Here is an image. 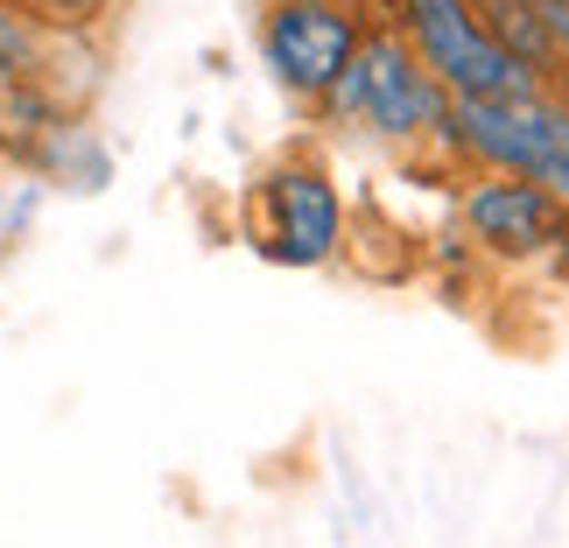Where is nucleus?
<instances>
[{
	"instance_id": "nucleus-1",
	"label": "nucleus",
	"mask_w": 569,
	"mask_h": 548,
	"mask_svg": "<svg viewBox=\"0 0 569 548\" xmlns=\"http://www.w3.org/2000/svg\"><path fill=\"white\" fill-rule=\"evenodd\" d=\"M323 113L345 127H366L387 148H443L450 134V84L415 57L401 29H366L352 71L331 84Z\"/></svg>"
},
{
	"instance_id": "nucleus-2",
	"label": "nucleus",
	"mask_w": 569,
	"mask_h": 548,
	"mask_svg": "<svg viewBox=\"0 0 569 548\" xmlns=\"http://www.w3.org/2000/svg\"><path fill=\"white\" fill-rule=\"evenodd\" d=\"M443 148L471 169H507L535 177L569 205V99L556 92H520V99H450V134Z\"/></svg>"
},
{
	"instance_id": "nucleus-3",
	"label": "nucleus",
	"mask_w": 569,
	"mask_h": 548,
	"mask_svg": "<svg viewBox=\"0 0 569 548\" xmlns=\"http://www.w3.org/2000/svg\"><path fill=\"white\" fill-rule=\"evenodd\" d=\"M393 29L415 42V57L450 84V99H520L549 92V78H535L507 42L486 29L478 0H393Z\"/></svg>"
},
{
	"instance_id": "nucleus-4",
	"label": "nucleus",
	"mask_w": 569,
	"mask_h": 548,
	"mask_svg": "<svg viewBox=\"0 0 569 548\" xmlns=\"http://www.w3.org/2000/svg\"><path fill=\"white\" fill-rule=\"evenodd\" d=\"M345 197L317 156H281L253 183V247L281 268H331L345 253Z\"/></svg>"
},
{
	"instance_id": "nucleus-5",
	"label": "nucleus",
	"mask_w": 569,
	"mask_h": 548,
	"mask_svg": "<svg viewBox=\"0 0 569 548\" xmlns=\"http://www.w3.org/2000/svg\"><path fill=\"white\" fill-rule=\"evenodd\" d=\"M366 42L359 0H268L260 14V57H268L274 84L302 106H323L331 84L352 71Z\"/></svg>"
},
{
	"instance_id": "nucleus-6",
	"label": "nucleus",
	"mask_w": 569,
	"mask_h": 548,
	"mask_svg": "<svg viewBox=\"0 0 569 548\" xmlns=\"http://www.w3.org/2000/svg\"><path fill=\"white\" fill-rule=\"evenodd\" d=\"M457 218H465V239L486 260H549L556 239L569 232L562 197L541 190L535 177H507V169H478L457 190Z\"/></svg>"
},
{
	"instance_id": "nucleus-7",
	"label": "nucleus",
	"mask_w": 569,
	"mask_h": 548,
	"mask_svg": "<svg viewBox=\"0 0 569 548\" xmlns=\"http://www.w3.org/2000/svg\"><path fill=\"white\" fill-rule=\"evenodd\" d=\"M478 14H486V29L507 42L535 78H549V84L562 78V57H556L549 21H541V0H478Z\"/></svg>"
},
{
	"instance_id": "nucleus-8",
	"label": "nucleus",
	"mask_w": 569,
	"mask_h": 548,
	"mask_svg": "<svg viewBox=\"0 0 569 548\" xmlns=\"http://www.w3.org/2000/svg\"><path fill=\"white\" fill-rule=\"evenodd\" d=\"M50 42L57 29L36 14V0H0V78H42Z\"/></svg>"
},
{
	"instance_id": "nucleus-9",
	"label": "nucleus",
	"mask_w": 569,
	"mask_h": 548,
	"mask_svg": "<svg viewBox=\"0 0 569 548\" xmlns=\"http://www.w3.org/2000/svg\"><path fill=\"white\" fill-rule=\"evenodd\" d=\"M113 8V0H36V14L50 21L57 36H78V29H92V21Z\"/></svg>"
},
{
	"instance_id": "nucleus-10",
	"label": "nucleus",
	"mask_w": 569,
	"mask_h": 548,
	"mask_svg": "<svg viewBox=\"0 0 569 548\" xmlns=\"http://www.w3.org/2000/svg\"><path fill=\"white\" fill-rule=\"evenodd\" d=\"M541 21H549L556 57H562V71H569V0H541Z\"/></svg>"
},
{
	"instance_id": "nucleus-11",
	"label": "nucleus",
	"mask_w": 569,
	"mask_h": 548,
	"mask_svg": "<svg viewBox=\"0 0 569 548\" xmlns=\"http://www.w3.org/2000/svg\"><path fill=\"white\" fill-rule=\"evenodd\" d=\"M549 260H556V275H562V281H569V232H562V239H556V253H549Z\"/></svg>"
},
{
	"instance_id": "nucleus-12",
	"label": "nucleus",
	"mask_w": 569,
	"mask_h": 548,
	"mask_svg": "<svg viewBox=\"0 0 569 548\" xmlns=\"http://www.w3.org/2000/svg\"><path fill=\"white\" fill-rule=\"evenodd\" d=\"M0 190H8V169H0Z\"/></svg>"
},
{
	"instance_id": "nucleus-13",
	"label": "nucleus",
	"mask_w": 569,
	"mask_h": 548,
	"mask_svg": "<svg viewBox=\"0 0 569 548\" xmlns=\"http://www.w3.org/2000/svg\"><path fill=\"white\" fill-rule=\"evenodd\" d=\"M359 8H366V0H359Z\"/></svg>"
}]
</instances>
